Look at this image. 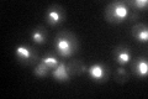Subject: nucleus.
<instances>
[{"label": "nucleus", "instance_id": "1a4fd4ad", "mask_svg": "<svg viewBox=\"0 0 148 99\" xmlns=\"http://www.w3.org/2000/svg\"><path fill=\"white\" fill-rule=\"evenodd\" d=\"M52 76L56 81H58V82H69L71 81V74L68 73L67 64L62 62V61L57 64V67L52 71Z\"/></svg>", "mask_w": 148, "mask_h": 99}, {"label": "nucleus", "instance_id": "423d86ee", "mask_svg": "<svg viewBox=\"0 0 148 99\" xmlns=\"http://www.w3.org/2000/svg\"><path fill=\"white\" fill-rule=\"evenodd\" d=\"M131 72L135 77L140 79H145L148 76V61L146 57L140 56L136 60H133L131 63Z\"/></svg>", "mask_w": 148, "mask_h": 99}, {"label": "nucleus", "instance_id": "6e6552de", "mask_svg": "<svg viewBox=\"0 0 148 99\" xmlns=\"http://www.w3.org/2000/svg\"><path fill=\"white\" fill-rule=\"evenodd\" d=\"M131 35L138 42H146L148 41V27L146 24H135L131 29Z\"/></svg>", "mask_w": 148, "mask_h": 99}, {"label": "nucleus", "instance_id": "f8f14e48", "mask_svg": "<svg viewBox=\"0 0 148 99\" xmlns=\"http://www.w3.org/2000/svg\"><path fill=\"white\" fill-rule=\"evenodd\" d=\"M127 5L136 11H146L148 8V1L147 0H126Z\"/></svg>", "mask_w": 148, "mask_h": 99}, {"label": "nucleus", "instance_id": "0eeeda50", "mask_svg": "<svg viewBox=\"0 0 148 99\" xmlns=\"http://www.w3.org/2000/svg\"><path fill=\"white\" fill-rule=\"evenodd\" d=\"M112 56H114L115 61H116L119 64L125 66V64H127V63L131 62V60H132V51L126 45H119V46H116L112 50Z\"/></svg>", "mask_w": 148, "mask_h": 99}, {"label": "nucleus", "instance_id": "f03ea898", "mask_svg": "<svg viewBox=\"0 0 148 99\" xmlns=\"http://www.w3.org/2000/svg\"><path fill=\"white\" fill-rule=\"evenodd\" d=\"M53 47L58 56L62 58H69L79 51V41L72 31L62 30L56 35Z\"/></svg>", "mask_w": 148, "mask_h": 99}, {"label": "nucleus", "instance_id": "ddd939ff", "mask_svg": "<svg viewBox=\"0 0 148 99\" xmlns=\"http://www.w3.org/2000/svg\"><path fill=\"white\" fill-rule=\"evenodd\" d=\"M115 81L120 84H123V83H127L128 79H130V73L127 72L123 67H119L115 69Z\"/></svg>", "mask_w": 148, "mask_h": 99}, {"label": "nucleus", "instance_id": "4468645a", "mask_svg": "<svg viewBox=\"0 0 148 99\" xmlns=\"http://www.w3.org/2000/svg\"><path fill=\"white\" fill-rule=\"evenodd\" d=\"M49 72H51V69L43 62H41V61H40L38 63H36V66L34 67V74H35L36 77L45 78V77L48 76Z\"/></svg>", "mask_w": 148, "mask_h": 99}, {"label": "nucleus", "instance_id": "f257e3e1", "mask_svg": "<svg viewBox=\"0 0 148 99\" xmlns=\"http://www.w3.org/2000/svg\"><path fill=\"white\" fill-rule=\"evenodd\" d=\"M104 16L110 24H121L123 21L135 22L140 19V12L130 8L126 0H117L110 3L105 8Z\"/></svg>", "mask_w": 148, "mask_h": 99}, {"label": "nucleus", "instance_id": "7ed1b4c3", "mask_svg": "<svg viewBox=\"0 0 148 99\" xmlns=\"http://www.w3.org/2000/svg\"><path fill=\"white\" fill-rule=\"evenodd\" d=\"M14 55L18 63L24 66H34L35 63H38V53L37 51L29 45H20L17 46Z\"/></svg>", "mask_w": 148, "mask_h": 99}, {"label": "nucleus", "instance_id": "9d476101", "mask_svg": "<svg viewBox=\"0 0 148 99\" xmlns=\"http://www.w3.org/2000/svg\"><path fill=\"white\" fill-rule=\"evenodd\" d=\"M67 69H68V73L71 74V77L72 76H80V74H83L88 71L86 66L83 63V61H80V60H71L67 63Z\"/></svg>", "mask_w": 148, "mask_h": 99}, {"label": "nucleus", "instance_id": "39448f33", "mask_svg": "<svg viewBox=\"0 0 148 99\" xmlns=\"http://www.w3.org/2000/svg\"><path fill=\"white\" fill-rule=\"evenodd\" d=\"M89 77L96 83H105L109 81L111 69L106 63H95L88 68Z\"/></svg>", "mask_w": 148, "mask_h": 99}, {"label": "nucleus", "instance_id": "20e7f679", "mask_svg": "<svg viewBox=\"0 0 148 99\" xmlns=\"http://www.w3.org/2000/svg\"><path fill=\"white\" fill-rule=\"evenodd\" d=\"M45 20L49 26H58L66 20V10L58 4H52L45 12Z\"/></svg>", "mask_w": 148, "mask_h": 99}, {"label": "nucleus", "instance_id": "9b49d317", "mask_svg": "<svg viewBox=\"0 0 148 99\" xmlns=\"http://www.w3.org/2000/svg\"><path fill=\"white\" fill-rule=\"evenodd\" d=\"M31 40L36 45H43L47 41V32L43 26H37L31 32Z\"/></svg>", "mask_w": 148, "mask_h": 99}, {"label": "nucleus", "instance_id": "2eb2a0df", "mask_svg": "<svg viewBox=\"0 0 148 99\" xmlns=\"http://www.w3.org/2000/svg\"><path fill=\"white\" fill-rule=\"evenodd\" d=\"M41 62H43L47 67L51 69V71H53L56 67H57V64L61 62V61L58 60V57L57 56H54V55H51V53H48V55H46L43 58H41Z\"/></svg>", "mask_w": 148, "mask_h": 99}]
</instances>
